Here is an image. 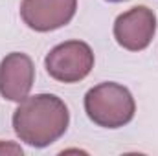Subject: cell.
<instances>
[{
	"instance_id": "6da1fadb",
	"label": "cell",
	"mask_w": 158,
	"mask_h": 156,
	"mask_svg": "<svg viewBox=\"0 0 158 156\" xmlns=\"http://www.w3.org/2000/svg\"><path fill=\"white\" fill-rule=\"evenodd\" d=\"M70 123L66 103L55 94H37L22 99L13 112V130L30 147L44 149L64 136Z\"/></svg>"
},
{
	"instance_id": "7a4b0ae2",
	"label": "cell",
	"mask_w": 158,
	"mask_h": 156,
	"mask_svg": "<svg viewBox=\"0 0 158 156\" xmlns=\"http://www.w3.org/2000/svg\"><path fill=\"white\" fill-rule=\"evenodd\" d=\"M85 112L98 127L119 129L132 121L136 103L127 86L114 81H105L92 86L85 94Z\"/></svg>"
},
{
	"instance_id": "3957f363",
	"label": "cell",
	"mask_w": 158,
	"mask_h": 156,
	"mask_svg": "<svg viewBox=\"0 0 158 156\" xmlns=\"http://www.w3.org/2000/svg\"><path fill=\"white\" fill-rule=\"evenodd\" d=\"M48 76L59 83H79L94 68V51L83 40H66L57 44L44 57Z\"/></svg>"
},
{
	"instance_id": "277c9868",
	"label": "cell",
	"mask_w": 158,
	"mask_h": 156,
	"mask_svg": "<svg viewBox=\"0 0 158 156\" xmlns=\"http://www.w3.org/2000/svg\"><path fill=\"white\" fill-rule=\"evenodd\" d=\"M114 39L123 50L142 51L156 33V15L147 6H134L114 20Z\"/></svg>"
},
{
	"instance_id": "5b68a950",
	"label": "cell",
	"mask_w": 158,
	"mask_h": 156,
	"mask_svg": "<svg viewBox=\"0 0 158 156\" xmlns=\"http://www.w3.org/2000/svg\"><path fill=\"white\" fill-rule=\"evenodd\" d=\"M77 0H22L20 17L24 24L39 33L55 31L76 17Z\"/></svg>"
},
{
	"instance_id": "8992f818",
	"label": "cell",
	"mask_w": 158,
	"mask_h": 156,
	"mask_svg": "<svg viewBox=\"0 0 158 156\" xmlns=\"http://www.w3.org/2000/svg\"><path fill=\"white\" fill-rule=\"evenodd\" d=\"M35 66L30 55L11 51L0 61V96L7 101L20 103L33 88Z\"/></svg>"
},
{
	"instance_id": "52a82bcc",
	"label": "cell",
	"mask_w": 158,
	"mask_h": 156,
	"mask_svg": "<svg viewBox=\"0 0 158 156\" xmlns=\"http://www.w3.org/2000/svg\"><path fill=\"white\" fill-rule=\"evenodd\" d=\"M7 154V153H13V154H22V149L19 145H13V143H4L0 142V154Z\"/></svg>"
},
{
	"instance_id": "ba28073f",
	"label": "cell",
	"mask_w": 158,
	"mask_h": 156,
	"mask_svg": "<svg viewBox=\"0 0 158 156\" xmlns=\"http://www.w3.org/2000/svg\"><path fill=\"white\" fill-rule=\"evenodd\" d=\"M105 2H112V4H118V2H125V0H105Z\"/></svg>"
}]
</instances>
